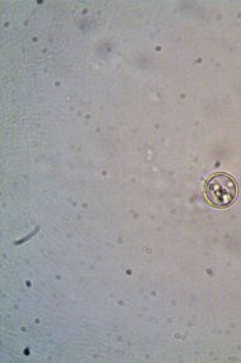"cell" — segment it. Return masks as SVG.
<instances>
[{
	"mask_svg": "<svg viewBox=\"0 0 241 363\" xmlns=\"http://www.w3.org/2000/svg\"><path fill=\"white\" fill-rule=\"evenodd\" d=\"M204 198L212 207L225 209L235 203L239 190L235 179L229 174L217 172L204 182Z\"/></svg>",
	"mask_w": 241,
	"mask_h": 363,
	"instance_id": "cell-1",
	"label": "cell"
}]
</instances>
